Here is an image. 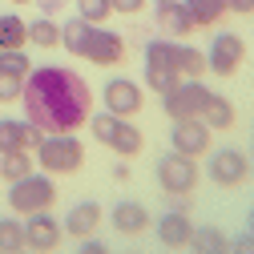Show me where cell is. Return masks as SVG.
<instances>
[{
  "mask_svg": "<svg viewBox=\"0 0 254 254\" xmlns=\"http://www.w3.org/2000/svg\"><path fill=\"white\" fill-rule=\"evenodd\" d=\"M24 121H33L41 133H77L93 113V93L85 77L65 65H41L24 77L20 89Z\"/></svg>",
  "mask_w": 254,
  "mask_h": 254,
  "instance_id": "6da1fadb",
  "label": "cell"
},
{
  "mask_svg": "<svg viewBox=\"0 0 254 254\" xmlns=\"http://www.w3.org/2000/svg\"><path fill=\"white\" fill-rule=\"evenodd\" d=\"M61 49H69L73 57L89 61V65H121L125 57V41L117 33H109L105 24H89L81 16L61 24Z\"/></svg>",
  "mask_w": 254,
  "mask_h": 254,
  "instance_id": "7a4b0ae2",
  "label": "cell"
},
{
  "mask_svg": "<svg viewBox=\"0 0 254 254\" xmlns=\"http://www.w3.org/2000/svg\"><path fill=\"white\" fill-rule=\"evenodd\" d=\"M242 61H246V41L234 37V33H218L210 53H206V69L214 77H234Z\"/></svg>",
  "mask_w": 254,
  "mask_h": 254,
  "instance_id": "30bf717a",
  "label": "cell"
},
{
  "mask_svg": "<svg viewBox=\"0 0 254 254\" xmlns=\"http://www.w3.org/2000/svg\"><path fill=\"white\" fill-rule=\"evenodd\" d=\"M202 121L210 125L214 133L230 129V125H234V105L222 97V93H210V97H206V109H202Z\"/></svg>",
  "mask_w": 254,
  "mask_h": 254,
  "instance_id": "ffe728a7",
  "label": "cell"
},
{
  "mask_svg": "<svg viewBox=\"0 0 254 254\" xmlns=\"http://www.w3.org/2000/svg\"><path fill=\"white\" fill-rule=\"evenodd\" d=\"M89 129H93V137H97L105 149H113L117 157H137L145 149V137H141L137 125L129 117H113L109 109L89 113Z\"/></svg>",
  "mask_w": 254,
  "mask_h": 254,
  "instance_id": "3957f363",
  "label": "cell"
},
{
  "mask_svg": "<svg viewBox=\"0 0 254 254\" xmlns=\"http://www.w3.org/2000/svg\"><path fill=\"white\" fill-rule=\"evenodd\" d=\"M0 157H4V153H0Z\"/></svg>",
  "mask_w": 254,
  "mask_h": 254,
  "instance_id": "74e56055",
  "label": "cell"
},
{
  "mask_svg": "<svg viewBox=\"0 0 254 254\" xmlns=\"http://www.w3.org/2000/svg\"><path fill=\"white\" fill-rule=\"evenodd\" d=\"M113 4V12H121V16H137L141 8H145V0H109Z\"/></svg>",
  "mask_w": 254,
  "mask_h": 254,
  "instance_id": "f546056e",
  "label": "cell"
},
{
  "mask_svg": "<svg viewBox=\"0 0 254 254\" xmlns=\"http://www.w3.org/2000/svg\"><path fill=\"white\" fill-rule=\"evenodd\" d=\"M77 254H109V246H105V242H97V238L89 234V238H81V246H77Z\"/></svg>",
  "mask_w": 254,
  "mask_h": 254,
  "instance_id": "4dcf8cb0",
  "label": "cell"
},
{
  "mask_svg": "<svg viewBox=\"0 0 254 254\" xmlns=\"http://www.w3.org/2000/svg\"><path fill=\"white\" fill-rule=\"evenodd\" d=\"M12 4H33V0H12Z\"/></svg>",
  "mask_w": 254,
  "mask_h": 254,
  "instance_id": "d590c367",
  "label": "cell"
},
{
  "mask_svg": "<svg viewBox=\"0 0 254 254\" xmlns=\"http://www.w3.org/2000/svg\"><path fill=\"white\" fill-rule=\"evenodd\" d=\"M178 69H182L186 81H194V77L206 73V57L198 49H190V45H178Z\"/></svg>",
  "mask_w": 254,
  "mask_h": 254,
  "instance_id": "4316f807",
  "label": "cell"
},
{
  "mask_svg": "<svg viewBox=\"0 0 254 254\" xmlns=\"http://www.w3.org/2000/svg\"><path fill=\"white\" fill-rule=\"evenodd\" d=\"M20 254H37V250H20Z\"/></svg>",
  "mask_w": 254,
  "mask_h": 254,
  "instance_id": "8d00e7d4",
  "label": "cell"
},
{
  "mask_svg": "<svg viewBox=\"0 0 254 254\" xmlns=\"http://www.w3.org/2000/svg\"><path fill=\"white\" fill-rule=\"evenodd\" d=\"M20 89H24V81H20V77H4V73H0V101L20 97Z\"/></svg>",
  "mask_w": 254,
  "mask_h": 254,
  "instance_id": "f1b7e54d",
  "label": "cell"
},
{
  "mask_svg": "<svg viewBox=\"0 0 254 254\" xmlns=\"http://www.w3.org/2000/svg\"><path fill=\"white\" fill-rule=\"evenodd\" d=\"M182 69H178V45L170 41H149L145 45V85L153 93H170L174 85H182Z\"/></svg>",
  "mask_w": 254,
  "mask_h": 254,
  "instance_id": "5b68a950",
  "label": "cell"
},
{
  "mask_svg": "<svg viewBox=\"0 0 254 254\" xmlns=\"http://www.w3.org/2000/svg\"><path fill=\"white\" fill-rule=\"evenodd\" d=\"M0 73L4 77H28L33 73V61H28V53L24 49H0Z\"/></svg>",
  "mask_w": 254,
  "mask_h": 254,
  "instance_id": "d4e9b609",
  "label": "cell"
},
{
  "mask_svg": "<svg viewBox=\"0 0 254 254\" xmlns=\"http://www.w3.org/2000/svg\"><path fill=\"white\" fill-rule=\"evenodd\" d=\"M141 105H145V93L137 89V81L113 77V81L105 85V109H109L113 117H137Z\"/></svg>",
  "mask_w": 254,
  "mask_h": 254,
  "instance_id": "4fadbf2b",
  "label": "cell"
},
{
  "mask_svg": "<svg viewBox=\"0 0 254 254\" xmlns=\"http://www.w3.org/2000/svg\"><path fill=\"white\" fill-rule=\"evenodd\" d=\"M61 234L65 226L49 214V210H37V214H24V246L37 250V254H53L61 246Z\"/></svg>",
  "mask_w": 254,
  "mask_h": 254,
  "instance_id": "8fae6325",
  "label": "cell"
},
{
  "mask_svg": "<svg viewBox=\"0 0 254 254\" xmlns=\"http://www.w3.org/2000/svg\"><path fill=\"white\" fill-rule=\"evenodd\" d=\"M190 238H194V218H190L182 206L178 210H166L162 218H157V242H166L170 250L190 246Z\"/></svg>",
  "mask_w": 254,
  "mask_h": 254,
  "instance_id": "5bb4252c",
  "label": "cell"
},
{
  "mask_svg": "<svg viewBox=\"0 0 254 254\" xmlns=\"http://www.w3.org/2000/svg\"><path fill=\"white\" fill-rule=\"evenodd\" d=\"M190 250L194 254H230V234L222 226H194V238H190Z\"/></svg>",
  "mask_w": 254,
  "mask_h": 254,
  "instance_id": "d6986e66",
  "label": "cell"
},
{
  "mask_svg": "<svg viewBox=\"0 0 254 254\" xmlns=\"http://www.w3.org/2000/svg\"><path fill=\"white\" fill-rule=\"evenodd\" d=\"M230 254H254V234H242L230 242Z\"/></svg>",
  "mask_w": 254,
  "mask_h": 254,
  "instance_id": "1f68e13d",
  "label": "cell"
},
{
  "mask_svg": "<svg viewBox=\"0 0 254 254\" xmlns=\"http://www.w3.org/2000/svg\"><path fill=\"white\" fill-rule=\"evenodd\" d=\"M33 153L41 157V170L49 174H77L85 162V145L77 141V133H49Z\"/></svg>",
  "mask_w": 254,
  "mask_h": 254,
  "instance_id": "277c9868",
  "label": "cell"
},
{
  "mask_svg": "<svg viewBox=\"0 0 254 254\" xmlns=\"http://www.w3.org/2000/svg\"><path fill=\"white\" fill-rule=\"evenodd\" d=\"M53 202H57V186L45 174H24L20 182L8 186V210L12 214H37V210H49Z\"/></svg>",
  "mask_w": 254,
  "mask_h": 254,
  "instance_id": "8992f818",
  "label": "cell"
},
{
  "mask_svg": "<svg viewBox=\"0 0 254 254\" xmlns=\"http://www.w3.org/2000/svg\"><path fill=\"white\" fill-rule=\"evenodd\" d=\"M206 174H210V182L214 186H222V190H238L246 178H250V157L242 153V149H218L214 157H210V166H206Z\"/></svg>",
  "mask_w": 254,
  "mask_h": 254,
  "instance_id": "9c48e42d",
  "label": "cell"
},
{
  "mask_svg": "<svg viewBox=\"0 0 254 254\" xmlns=\"http://www.w3.org/2000/svg\"><path fill=\"white\" fill-rule=\"evenodd\" d=\"M28 45V24L16 12H0V49H24Z\"/></svg>",
  "mask_w": 254,
  "mask_h": 254,
  "instance_id": "44dd1931",
  "label": "cell"
},
{
  "mask_svg": "<svg viewBox=\"0 0 254 254\" xmlns=\"http://www.w3.org/2000/svg\"><path fill=\"white\" fill-rule=\"evenodd\" d=\"M77 16L89 24H105V16H113V4L109 0H77Z\"/></svg>",
  "mask_w": 254,
  "mask_h": 254,
  "instance_id": "83f0119b",
  "label": "cell"
},
{
  "mask_svg": "<svg viewBox=\"0 0 254 254\" xmlns=\"http://www.w3.org/2000/svg\"><path fill=\"white\" fill-rule=\"evenodd\" d=\"M109 222H113L117 234H141L149 226V210L141 202H117L113 214H109Z\"/></svg>",
  "mask_w": 254,
  "mask_h": 254,
  "instance_id": "ac0fdd59",
  "label": "cell"
},
{
  "mask_svg": "<svg viewBox=\"0 0 254 254\" xmlns=\"http://www.w3.org/2000/svg\"><path fill=\"white\" fill-rule=\"evenodd\" d=\"M28 45H41V49H61V24L53 16H37L28 24Z\"/></svg>",
  "mask_w": 254,
  "mask_h": 254,
  "instance_id": "7402d4cb",
  "label": "cell"
},
{
  "mask_svg": "<svg viewBox=\"0 0 254 254\" xmlns=\"http://www.w3.org/2000/svg\"><path fill=\"white\" fill-rule=\"evenodd\" d=\"M24 174H33V153H28V149H20V153H4V157H0V178H4L8 186L20 182Z\"/></svg>",
  "mask_w": 254,
  "mask_h": 254,
  "instance_id": "cb8c5ba5",
  "label": "cell"
},
{
  "mask_svg": "<svg viewBox=\"0 0 254 254\" xmlns=\"http://www.w3.org/2000/svg\"><path fill=\"white\" fill-rule=\"evenodd\" d=\"M37 4H41V16H53V12L65 8V0H37Z\"/></svg>",
  "mask_w": 254,
  "mask_h": 254,
  "instance_id": "d6a6232c",
  "label": "cell"
},
{
  "mask_svg": "<svg viewBox=\"0 0 254 254\" xmlns=\"http://www.w3.org/2000/svg\"><path fill=\"white\" fill-rule=\"evenodd\" d=\"M230 8L242 12V16H250V12H254V0H230Z\"/></svg>",
  "mask_w": 254,
  "mask_h": 254,
  "instance_id": "836d02e7",
  "label": "cell"
},
{
  "mask_svg": "<svg viewBox=\"0 0 254 254\" xmlns=\"http://www.w3.org/2000/svg\"><path fill=\"white\" fill-rule=\"evenodd\" d=\"M206 97H210V89H206L202 81H182V85H174L170 93H162V109H166V117H174V121H182V117H202Z\"/></svg>",
  "mask_w": 254,
  "mask_h": 254,
  "instance_id": "ba28073f",
  "label": "cell"
},
{
  "mask_svg": "<svg viewBox=\"0 0 254 254\" xmlns=\"http://www.w3.org/2000/svg\"><path fill=\"white\" fill-rule=\"evenodd\" d=\"M186 8L194 16V24H218L230 12V0H186Z\"/></svg>",
  "mask_w": 254,
  "mask_h": 254,
  "instance_id": "603a6c76",
  "label": "cell"
},
{
  "mask_svg": "<svg viewBox=\"0 0 254 254\" xmlns=\"http://www.w3.org/2000/svg\"><path fill=\"white\" fill-rule=\"evenodd\" d=\"M157 186H162L170 198L194 194V186H198V157H186V153L170 149L162 162H157Z\"/></svg>",
  "mask_w": 254,
  "mask_h": 254,
  "instance_id": "52a82bcc",
  "label": "cell"
},
{
  "mask_svg": "<svg viewBox=\"0 0 254 254\" xmlns=\"http://www.w3.org/2000/svg\"><path fill=\"white\" fill-rule=\"evenodd\" d=\"M0 250H4V254H20V250H28V246H24V222H16V218H0Z\"/></svg>",
  "mask_w": 254,
  "mask_h": 254,
  "instance_id": "484cf974",
  "label": "cell"
},
{
  "mask_svg": "<svg viewBox=\"0 0 254 254\" xmlns=\"http://www.w3.org/2000/svg\"><path fill=\"white\" fill-rule=\"evenodd\" d=\"M101 206L97 202H77L69 214H65V234H73V238H89V234H97V226H101Z\"/></svg>",
  "mask_w": 254,
  "mask_h": 254,
  "instance_id": "e0dca14e",
  "label": "cell"
},
{
  "mask_svg": "<svg viewBox=\"0 0 254 254\" xmlns=\"http://www.w3.org/2000/svg\"><path fill=\"white\" fill-rule=\"evenodd\" d=\"M0 254H4V250H0Z\"/></svg>",
  "mask_w": 254,
  "mask_h": 254,
  "instance_id": "f35d334b",
  "label": "cell"
},
{
  "mask_svg": "<svg viewBox=\"0 0 254 254\" xmlns=\"http://www.w3.org/2000/svg\"><path fill=\"white\" fill-rule=\"evenodd\" d=\"M210 125L202 117H182L174 121V129H170V149L174 153H186V157H202L210 149Z\"/></svg>",
  "mask_w": 254,
  "mask_h": 254,
  "instance_id": "7c38bea8",
  "label": "cell"
},
{
  "mask_svg": "<svg viewBox=\"0 0 254 254\" xmlns=\"http://www.w3.org/2000/svg\"><path fill=\"white\" fill-rule=\"evenodd\" d=\"M41 137L45 133L33 121H0V153H20V149L33 153L41 145Z\"/></svg>",
  "mask_w": 254,
  "mask_h": 254,
  "instance_id": "9a60e30c",
  "label": "cell"
},
{
  "mask_svg": "<svg viewBox=\"0 0 254 254\" xmlns=\"http://www.w3.org/2000/svg\"><path fill=\"white\" fill-rule=\"evenodd\" d=\"M157 24H162L170 37H190L198 28L194 16H190V8H186V0H157Z\"/></svg>",
  "mask_w": 254,
  "mask_h": 254,
  "instance_id": "2e32d148",
  "label": "cell"
},
{
  "mask_svg": "<svg viewBox=\"0 0 254 254\" xmlns=\"http://www.w3.org/2000/svg\"><path fill=\"white\" fill-rule=\"evenodd\" d=\"M250 234H254V210H250Z\"/></svg>",
  "mask_w": 254,
  "mask_h": 254,
  "instance_id": "e575fe53",
  "label": "cell"
}]
</instances>
